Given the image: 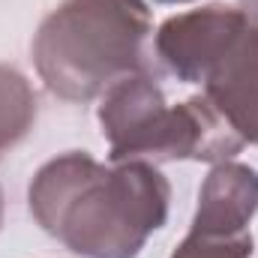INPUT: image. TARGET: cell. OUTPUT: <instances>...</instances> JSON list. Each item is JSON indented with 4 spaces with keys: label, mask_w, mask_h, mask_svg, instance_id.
I'll return each instance as SVG.
<instances>
[{
    "label": "cell",
    "mask_w": 258,
    "mask_h": 258,
    "mask_svg": "<svg viewBox=\"0 0 258 258\" xmlns=\"http://www.w3.org/2000/svg\"><path fill=\"white\" fill-rule=\"evenodd\" d=\"M258 213V171L243 162H216L198 189L192 231L243 234Z\"/></svg>",
    "instance_id": "obj_6"
},
{
    "label": "cell",
    "mask_w": 258,
    "mask_h": 258,
    "mask_svg": "<svg viewBox=\"0 0 258 258\" xmlns=\"http://www.w3.org/2000/svg\"><path fill=\"white\" fill-rule=\"evenodd\" d=\"M0 225H3V189H0Z\"/></svg>",
    "instance_id": "obj_10"
},
{
    "label": "cell",
    "mask_w": 258,
    "mask_h": 258,
    "mask_svg": "<svg viewBox=\"0 0 258 258\" xmlns=\"http://www.w3.org/2000/svg\"><path fill=\"white\" fill-rule=\"evenodd\" d=\"M255 240L249 231L243 234H204L189 231L177 246L171 258H252Z\"/></svg>",
    "instance_id": "obj_8"
},
{
    "label": "cell",
    "mask_w": 258,
    "mask_h": 258,
    "mask_svg": "<svg viewBox=\"0 0 258 258\" xmlns=\"http://www.w3.org/2000/svg\"><path fill=\"white\" fill-rule=\"evenodd\" d=\"M39 228L81 258H135L168 219L171 183L150 162L105 168L84 150L48 159L30 180Z\"/></svg>",
    "instance_id": "obj_1"
},
{
    "label": "cell",
    "mask_w": 258,
    "mask_h": 258,
    "mask_svg": "<svg viewBox=\"0 0 258 258\" xmlns=\"http://www.w3.org/2000/svg\"><path fill=\"white\" fill-rule=\"evenodd\" d=\"M156 3H189V0H156Z\"/></svg>",
    "instance_id": "obj_11"
},
{
    "label": "cell",
    "mask_w": 258,
    "mask_h": 258,
    "mask_svg": "<svg viewBox=\"0 0 258 258\" xmlns=\"http://www.w3.org/2000/svg\"><path fill=\"white\" fill-rule=\"evenodd\" d=\"M243 21V12L225 3H210L192 12L171 15L159 24L153 45L156 57L177 81L198 84L204 63L228 39V33Z\"/></svg>",
    "instance_id": "obj_5"
},
{
    "label": "cell",
    "mask_w": 258,
    "mask_h": 258,
    "mask_svg": "<svg viewBox=\"0 0 258 258\" xmlns=\"http://www.w3.org/2000/svg\"><path fill=\"white\" fill-rule=\"evenodd\" d=\"M198 84L231 129L243 141L258 144V27L246 15L204 63Z\"/></svg>",
    "instance_id": "obj_4"
},
{
    "label": "cell",
    "mask_w": 258,
    "mask_h": 258,
    "mask_svg": "<svg viewBox=\"0 0 258 258\" xmlns=\"http://www.w3.org/2000/svg\"><path fill=\"white\" fill-rule=\"evenodd\" d=\"M150 39L144 0H60L36 27L30 54L54 96L90 102L114 81L153 69Z\"/></svg>",
    "instance_id": "obj_2"
},
{
    "label": "cell",
    "mask_w": 258,
    "mask_h": 258,
    "mask_svg": "<svg viewBox=\"0 0 258 258\" xmlns=\"http://www.w3.org/2000/svg\"><path fill=\"white\" fill-rule=\"evenodd\" d=\"M99 126L108 138L111 165L120 162H225L243 150V138L207 102L189 96L168 105L150 72L114 81L99 102Z\"/></svg>",
    "instance_id": "obj_3"
},
{
    "label": "cell",
    "mask_w": 258,
    "mask_h": 258,
    "mask_svg": "<svg viewBox=\"0 0 258 258\" xmlns=\"http://www.w3.org/2000/svg\"><path fill=\"white\" fill-rule=\"evenodd\" d=\"M237 3H240V12L246 15V21L258 27V0H237Z\"/></svg>",
    "instance_id": "obj_9"
},
{
    "label": "cell",
    "mask_w": 258,
    "mask_h": 258,
    "mask_svg": "<svg viewBox=\"0 0 258 258\" xmlns=\"http://www.w3.org/2000/svg\"><path fill=\"white\" fill-rule=\"evenodd\" d=\"M36 123V93L15 66L0 63V153L27 138Z\"/></svg>",
    "instance_id": "obj_7"
}]
</instances>
